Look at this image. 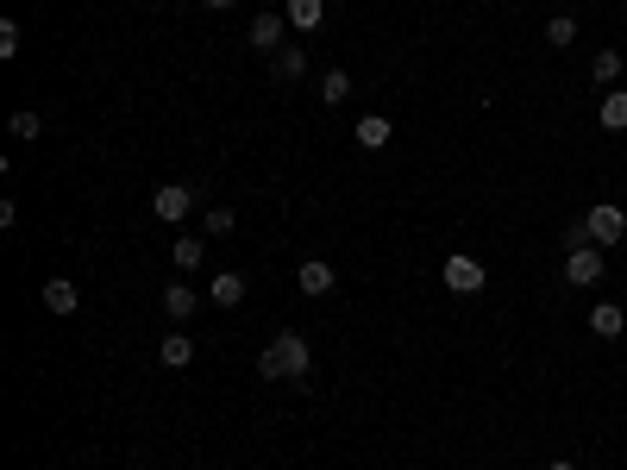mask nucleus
<instances>
[{
	"label": "nucleus",
	"instance_id": "16",
	"mask_svg": "<svg viewBox=\"0 0 627 470\" xmlns=\"http://www.w3.org/2000/svg\"><path fill=\"white\" fill-rule=\"evenodd\" d=\"M540 38L552 44V51H571V44H577V19H571V13H552Z\"/></svg>",
	"mask_w": 627,
	"mask_h": 470
},
{
	"label": "nucleus",
	"instance_id": "10",
	"mask_svg": "<svg viewBox=\"0 0 627 470\" xmlns=\"http://www.w3.org/2000/svg\"><path fill=\"white\" fill-rule=\"evenodd\" d=\"M207 301H214V308H239V301H245V276L239 270H220L214 282H207Z\"/></svg>",
	"mask_w": 627,
	"mask_h": 470
},
{
	"label": "nucleus",
	"instance_id": "20",
	"mask_svg": "<svg viewBox=\"0 0 627 470\" xmlns=\"http://www.w3.org/2000/svg\"><path fill=\"white\" fill-rule=\"evenodd\" d=\"M345 94H352V76H345V69H327V76H320V101H327V107H339Z\"/></svg>",
	"mask_w": 627,
	"mask_h": 470
},
{
	"label": "nucleus",
	"instance_id": "4",
	"mask_svg": "<svg viewBox=\"0 0 627 470\" xmlns=\"http://www.w3.org/2000/svg\"><path fill=\"white\" fill-rule=\"evenodd\" d=\"M439 282H446L452 295H477V289H483V282H490V276H483V264H477V257L452 251V257H446V270H439Z\"/></svg>",
	"mask_w": 627,
	"mask_h": 470
},
{
	"label": "nucleus",
	"instance_id": "7",
	"mask_svg": "<svg viewBox=\"0 0 627 470\" xmlns=\"http://www.w3.org/2000/svg\"><path fill=\"white\" fill-rule=\"evenodd\" d=\"M295 289L320 301V295H333V289H339V276H333V264H320V257H308V264L295 270Z\"/></svg>",
	"mask_w": 627,
	"mask_h": 470
},
{
	"label": "nucleus",
	"instance_id": "8",
	"mask_svg": "<svg viewBox=\"0 0 627 470\" xmlns=\"http://www.w3.org/2000/svg\"><path fill=\"white\" fill-rule=\"evenodd\" d=\"M195 308H201V289H189V282H170L164 289V314L182 326V320H195Z\"/></svg>",
	"mask_w": 627,
	"mask_h": 470
},
{
	"label": "nucleus",
	"instance_id": "5",
	"mask_svg": "<svg viewBox=\"0 0 627 470\" xmlns=\"http://www.w3.org/2000/svg\"><path fill=\"white\" fill-rule=\"evenodd\" d=\"M621 232H627V214H621V207H615V201H602V207H590V220H584V239H590V245H615V239H621Z\"/></svg>",
	"mask_w": 627,
	"mask_h": 470
},
{
	"label": "nucleus",
	"instance_id": "19",
	"mask_svg": "<svg viewBox=\"0 0 627 470\" xmlns=\"http://www.w3.org/2000/svg\"><path fill=\"white\" fill-rule=\"evenodd\" d=\"M590 82H602V88L621 82V51H596L590 57Z\"/></svg>",
	"mask_w": 627,
	"mask_h": 470
},
{
	"label": "nucleus",
	"instance_id": "9",
	"mask_svg": "<svg viewBox=\"0 0 627 470\" xmlns=\"http://www.w3.org/2000/svg\"><path fill=\"white\" fill-rule=\"evenodd\" d=\"M44 308H51V314H76L82 308V289L69 276H51V282H44Z\"/></svg>",
	"mask_w": 627,
	"mask_h": 470
},
{
	"label": "nucleus",
	"instance_id": "17",
	"mask_svg": "<svg viewBox=\"0 0 627 470\" xmlns=\"http://www.w3.org/2000/svg\"><path fill=\"white\" fill-rule=\"evenodd\" d=\"M320 19H327V0H289V26L295 32H314Z\"/></svg>",
	"mask_w": 627,
	"mask_h": 470
},
{
	"label": "nucleus",
	"instance_id": "15",
	"mask_svg": "<svg viewBox=\"0 0 627 470\" xmlns=\"http://www.w3.org/2000/svg\"><path fill=\"white\" fill-rule=\"evenodd\" d=\"M621 326H627V314L615 308V301H596V308H590V333L596 339H621Z\"/></svg>",
	"mask_w": 627,
	"mask_h": 470
},
{
	"label": "nucleus",
	"instance_id": "25",
	"mask_svg": "<svg viewBox=\"0 0 627 470\" xmlns=\"http://www.w3.org/2000/svg\"><path fill=\"white\" fill-rule=\"evenodd\" d=\"M207 7H232V0H207Z\"/></svg>",
	"mask_w": 627,
	"mask_h": 470
},
{
	"label": "nucleus",
	"instance_id": "21",
	"mask_svg": "<svg viewBox=\"0 0 627 470\" xmlns=\"http://www.w3.org/2000/svg\"><path fill=\"white\" fill-rule=\"evenodd\" d=\"M232 226H239V214H232V207H207V239H226Z\"/></svg>",
	"mask_w": 627,
	"mask_h": 470
},
{
	"label": "nucleus",
	"instance_id": "2",
	"mask_svg": "<svg viewBox=\"0 0 627 470\" xmlns=\"http://www.w3.org/2000/svg\"><path fill=\"white\" fill-rule=\"evenodd\" d=\"M201 201V188H189V182H164V188H157V195H151V214L157 220H189V207Z\"/></svg>",
	"mask_w": 627,
	"mask_h": 470
},
{
	"label": "nucleus",
	"instance_id": "23",
	"mask_svg": "<svg viewBox=\"0 0 627 470\" xmlns=\"http://www.w3.org/2000/svg\"><path fill=\"white\" fill-rule=\"evenodd\" d=\"M19 51V19H0V57Z\"/></svg>",
	"mask_w": 627,
	"mask_h": 470
},
{
	"label": "nucleus",
	"instance_id": "22",
	"mask_svg": "<svg viewBox=\"0 0 627 470\" xmlns=\"http://www.w3.org/2000/svg\"><path fill=\"white\" fill-rule=\"evenodd\" d=\"M38 132H44V120H38L32 107H19V113H13V138H38Z\"/></svg>",
	"mask_w": 627,
	"mask_h": 470
},
{
	"label": "nucleus",
	"instance_id": "26",
	"mask_svg": "<svg viewBox=\"0 0 627 470\" xmlns=\"http://www.w3.org/2000/svg\"><path fill=\"white\" fill-rule=\"evenodd\" d=\"M615 7H621V0H615Z\"/></svg>",
	"mask_w": 627,
	"mask_h": 470
},
{
	"label": "nucleus",
	"instance_id": "13",
	"mask_svg": "<svg viewBox=\"0 0 627 470\" xmlns=\"http://www.w3.org/2000/svg\"><path fill=\"white\" fill-rule=\"evenodd\" d=\"M157 358H164L170 370H189V364H195V339H189V333L176 326V333H170L164 345H157Z\"/></svg>",
	"mask_w": 627,
	"mask_h": 470
},
{
	"label": "nucleus",
	"instance_id": "12",
	"mask_svg": "<svg viewBox=\"0 0 627 470\" xmlns=\"http://www.w3.org/2000/svg\"><path fill=\"white\" fill-rule=\"evenodd\" d=\"M352 138H358V145H364V151H389V138H396V126H389V120H383V113H364V120H358V132H352Z\"/></svg>",
	"mask_w": 627,
	"mask_h": 470
},
{
	"label": "nucleus",
	"instance_id": "24",
	"mask_svg": "<svg viewBox=\"0 0 627 470\" xmlns=\"http://www.w3.org/2000/svg\"><path fill=\"white\" fill-rule=\"evenodd\" d=\"M546 470H577V464H571V458H559V464H546Z\"/></svg>",
	"mask_w": 627,
	"mask_h": 470
},
{
	"label": "nucleus",
	"instance_id": "11",
	"mask_svg": "<svg viewBox=\"0 0 627 470\" xmlns=\"http://www.w3.org/2000/svg\"><path fill=\"white\" fill-rule=\"evenodd\" d=\"M270 76L276 82H301V76H308V51H301V44H283V51L270 57Z\"/></svg>",
	"mask_w": 627,
	"mask_h": 470
},
{
	"label": "nucleus",
	"instance_id": "18",
	"mask_svg": "<svg viewBox=\"0 0 627 470\" xmlns=\"http://www.w3.org/2000/svg\"><path fill=\"white\" fill-rule=\"evenodd\" d=\"M170 257H176V270H182V276H195V270H201V257H207V245H201V239H189V232H182V239L170 245Z\"/></svg>",
	"mask_w": 627,
	"mask_h": 470
},
{
	"label": "nucleus",
	"instance_id": "14",
	"mask_svg": "<svg viewBox=\"0 0 627 470\" xmlns=\"http://www.w3.org/2000/svg\"><path fill=\"white\" fill-rule=\"evenodd\" d=\"M596 120H602V132H627V88H609V94H602Z\"/></svg>",
	"mask_w": 627,
	"mask_h": 470
},
{
	"label": "nucleus",
	"instance_id": "3",
	"mask_svg": "<svg viewBox=\"0 0 627 470\" xmlns=\"http://www.w3.org/2000/svg\"><path fill=\"white\" fill-rule=\"evenodd\" d=\"M565 282L571 289H596L602 282V245H571L565 251Z\"/></svg>",
	"mask_w": 627,
	"mask_h": 470
},
{
	"label": "nucleus",
	"instance_id": "1",
	"mask_svg": "<svg viewBox=\"0 0 627 470\" xmlns=\"http://www.w3.org/2000/svg\"><path fill=\"white\" fill-rule=\"evenodd\" d=\"M258 370L270 376V383H301V376H308V370H314V351H308V339H301V333H295V326H289V333H276V339L264 345V358H258Z\"/></svg>",
	"mask_w": 627,
	"mask_h": 470
},
{
	"label": "nucleus",
	"instance_id": "6",
	"mask_svg": "<svg viewBox=\"0 0 627 470\" xmlns=\"http://www.w3.org/2000/svg\"><path fill=\"white\" fill-rule=\"evenodd\" d=\"M283 32H289L283 13H258V19H251V32H245V44H251V51H264V57H276V51H283Z\"/></svg>",
	"mask_w": 627,
	"mask_h": 470
}]
</instances>
